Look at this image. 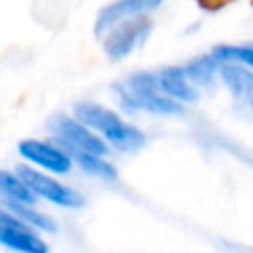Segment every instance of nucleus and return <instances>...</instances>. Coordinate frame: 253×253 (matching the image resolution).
I'll return each mask as SVG.
<instances>
[{
	"instance_id": "nucleus-1",
	"label": "nucleus",
	"mask_w": 253,
	"mask_h": 253,
	"mask_svg": "<svg viewBox=\"0 0 253 253\" xmlns=\"http://www.w3.org/2000/svg\"><path fill=\"white\" fill-rule=\"evenodd\" d=\"M75 119H79L83 125L89 128L101 132L107 142H111L113 148L123 150V152H134L144 146L146 136L140 128L125 123L117 113L111 109L91 103V101H81L73 107Z\"/></svg>"
},
{
	"instance_id": "nucleus-2",
	"label": "nucleus",
	"mask_w": 253,
	"mask_h": 253,
	"mask_svg": "<svg viewBox=\"0 0 253 253\" xmlns=\"http://www.w3.org/2000/svg\"><path fill=\"white\" fill-rule=\"evenodd\" d=\"M115 93L119 103L130 113H136V111H144L152 115L182 113V105L160 91L156 75L152 73L130 75L126 81L115 85Z\"/></svg>"
},
{
	"instance_id": "nucleus-3",
	"label": "nucleus",
	"mask_w": 253,
	"mask_h": 253,
	"mask_svg": "<svg viewBox=\"0 0 253 253\" xmlns=\"http://www.w3.org/2000/svg\"><path fill=\"white\" fill-rule=\"evenodd\" d=\"M152 32V22L140 16L115 24L105 38V51L111 59H123L140 47Z\"/></svg>"
},
{
	"instance_id": "nucleus-4",
	"label": "nucleus",
	"mask_w": 253,
	"mask_h": 253,
	"mask_svg": "<svg viewBox=\"0 0 253 253\" xmlns=\"http://www.w3.org/2000/svg\"><path fill=\"white\" fill-rule=\"evenodd\" d=\"M49 130L65 148L85 150V152H93V154H101V156H105L109 150L107 142L101 140L87 125H83L79 119H71L67 115L51 117Z\"/></svg>"
},
{
	"instance_id": "nucleus-5",
	"label": "nucleus",
	"mask_w": 253,
	"mask_h": 253,
	"mask_svg": "<svg viewBox=\"0 0 253 253\" xmlns=\"http://www.w3.org/2000/svg\"><path fill=\"white\" fill-rule=\"evenodd\" d=\"M16 174L28 184V188L36 196H40V198H43V200H47L55 206H61V208H81V206H85V198L79 192H75L69 186H63L61 182H57L55 178H51L47 174H42L40 170H34L30 166L20 164L16 168Z\"/></svg>"
},
{
	"instance_id": "nucleus-6",
	"label": "nucleus",
	"mask_w": 253,
	"mask_h": 253,
	"mask_svg": "<svg viewBox=\"0 0 253 253\" xmlns=\"http://www.w3.org/2000/svg\"><path fill=\"white\" fill-rule=\"evenodd\" d=\"M18 152L28 158L32 164L40 166V168H45L47 172H53V174H67L71 170V156L49 144V142H43V140H22L20 146H18Z\"/></svg>"
},
{
	"instance_id": "nucleus-7",
	"label": "nucleus",
	"mask_w": 253,
	"mask_h": 253,
	"mask_svg": "<svg viewBox=\"0 0 253 253\" xmlns=\"http://www.w3.org/2000/svg\"><path fill=\"white\" fill-rule=\"evenodd\" d=\"M219 77L243 111H253V69L239 61H219Z\"/></svg>"
},
{
	"instance_id": "nucleus-8",
	"label": "nucleus",
	"mask_w": 253,
	"mask_h": 253,
	"mask_svg": "<svg viewBox=\"0 0 253 253\" xmlns=\"http://www.w3.org/2000/svg\"><path fill=\"white\" fill-rule=\"evenodd\" d=\"M164 0H115L109 6H105L95 22V34L105 36L115 24L134 18L138 14H146L150 10H156Z\"/></svg>"
},
{
	"instance_id": "nucleus-9",
	"label": "nucleus",
	"mask_w": 253,
	"mask_h": 253,
	"mask_svg": "<svg viewBox=\"0 0 253 253\" xmlns=\"http://www.w3.org/2000/svg\"><path fill=\"white\" fill-rule=\"evenodd\" d=\"M158 87L164 95L172 97L178 103H192L198 99V91L196 85L188 79L184 67H164L158 75H156Z\"/></svg>"
},
{
	"instance_id": "nucleus-10",
	"label": "nucleus",
	"mask_w": 253,
	"mask_h": 253,
	"mask_svg": "<svg viewBox=\"0 0 253 253\" xmlns=\"http://www.w3.org/2000/svg\"><path fill=\"white\" fill-rule=\"evenodd\" d=\"M0 245L22 251V253H47V245L34 235L28 225H2L0 223Z\"/></svg>"
},
{
	"instance_id": "nucleus-11",
	"label": "nucleus",
	"mask_w": 253,
	"mask_h": 253,
	"mask_svg": "<svg viewBox=\"0 0 253 253\" xmlns=\"http://www.w3.org/2000/svg\"><path fill=\"white\" fill-rule=\"evenodd\" d=\"M0 204L8 211H12L22 223H26L28 227H36V229L47 231V233H53L57 229L55 221L49 215L34 210V204H26V202H18V200H8V198H0Z\"/></svg>"
},
{
	"instance_id": "nucleus-12",
	"label": "nucleus",
	"mask_w": 253,
	"mask_h": 253,
	"mask_svg": "<svg viewBox=\"0 0 253 253\" xmlns=\"http://www.w3.org/2000/svg\"><path fill=\"white\" fill-rule=\"evenodd\" d=\"M67 154L71 158H75V162L91 176L95 178H103V180H115L117 178V168L107 162L101 154H93V152H85V150H75V148H65Z\"/></svg>"
},
{
	"instance_id": "nucleus-13",
	"label": "nucleus",
	"mask_w": 253,
	"mask_h": 253,
	"mask_svg": "<svg viewBox=\"0 0 253 253\" xmlns=\"http://www.w3.org/2000/svg\"><path fill=\"white\" fill-rule=\"evenodd\" d=\"M188 79L198 85V87H211L213 85V77L219 71V59L211 53V55H202L194 61H190L184 67Z\"/></svg>"
},
{
	"instance_id": "nucleus-14",
	"label": "nucleus",
	"mask_w": 253,
	"mask_h": 253,
	"mask_svg": "<svg viewBox=\"0 0 253 253\" xmlns=\"http://www.w3.org/2000/svg\"><path fill=\"white\" fill-rule=\"evenodd\" d=\"M0 198L18 200L26 204L36 202V194L28 188V184L18 174H12L8 170H0Z\"/></svg>"
},
{
	"instance_id": "nucleus-15",
	"label": "nucleus",
	"mask_w": 253,
	"mask_h": 253,
	"mask_svg": "<svg viewBox=\"0 0 253 253\" xmlns=\"http://www.w3.org/2000/svg\"><path fill=\"white\" fill-rule=\"evenodd\" d=\"M219 61H239L253 69V45H217L211 51Z\"/></svg>"
},
{
	"instance_id": "nucleus-16",
	"label": "nucleus",
	"mask_w": 253,
	"mask_h": 253,
	"mask_svg": "<svg viewBox=\"0 0 253 253\" xmlns=\"http://www.w3.org/2000/svg\"><path fill=\"white\" fill-rule=\"evenodd\" d=\"M0 223H2V225H26V223H22L12 211H8L4 206H0Z\"/></svg>"
}]
</instances>
